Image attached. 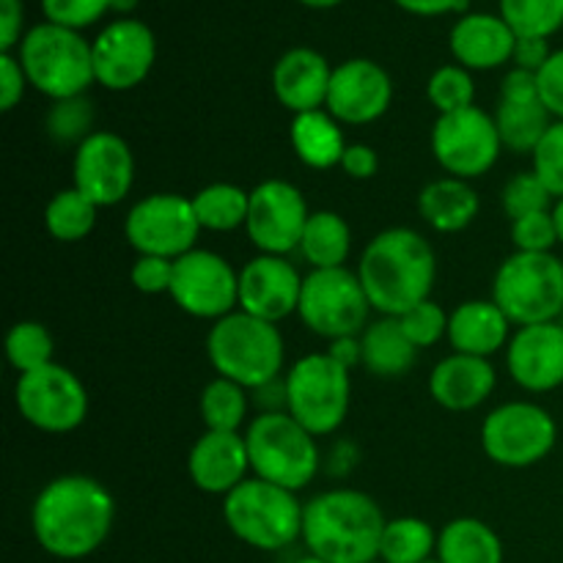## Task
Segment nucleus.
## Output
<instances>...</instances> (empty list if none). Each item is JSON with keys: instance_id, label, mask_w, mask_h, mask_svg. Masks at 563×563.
<instances>
[{"instance_id": "nucleus-1", "label": "nucleus", "mask_w": 563, "mask_h": 563, "mask_svg": "<svg viewBox=\"0 0 563 563\" xmlns=\"http://www.w3.org/2000/svg\"><path fill=\"white\" fill-rule=\"evenodd\" d=\"M115 520L113 495L88 476H58L36 495L31 528L38 548L60 561L97 553Z\"/></svg>"}, {"instance_id": "nucleus-2", "label": "nucleus", "mask_w": 563, "mask_h": 563, "mask_svg": "<svg viewBox=\"0 0 563 563\" xmlns=\"http://www.w3.org/2000/svg\"><path fill=\"white\" fill-rule=\"evenodd\" d=\"M357 278L374 311L399 319L429 300L438 278V256L418 231L399 225L368 242L357 264Z\"/></svg>"}, {"instance_id": "nucleus-3", "label": "nucleus", "mask_w": 563, "mask_h": 563, "mask_svg": "<svg viewBox=\"0 0 563 563\" xmlns=\"http://www.w3.org/2000/svg\"><path fill=\"white\" fill-rule=\"evenodd\" d=\"M385 515L377 500L357 489H330L306 504L302 542L328 563H372L379 559Z\"/></svg>"}, {"instance_id": "nucleus-4", "label": "nucleus", "mask_w": 563, "mask_h": 563, "mask_svg": "<svg viewBox=\"0 0 563 563\" xmlns=\"http://www.w3.org/2000/svg\"><path fill=\"white\" fill-rule=\"evenodd\" d=\"M284 352L278 324L245 311L218 319L207 335V355L218 377L231 379L247 390H258L278 379Z\"/></svg>"}, {"instance_id": "nucleus-5", "label": "nucleus", "mask_w": 563, "mask_h": 563, "mask_svg": "<svg viewBox=\"0 0 563 563\" xmlns=\"http://www.w3.org/2000/svg\"><path fill=\"white\" fill-rule=\"evenodd\" d=\"M16 58L25 69L27 82L53 102L82 97L88 86L97 82L91 44L71 27L53 25V22L31 27L22 36Z\"/></svg>"}, {"instance_id": "nucleus-6", "label": "nucleus", "mask_w": 563, "mask_h": 563, "mask_svg": "<svg viewBox=\"0 0 563 563\" xmlns=\"http://www.w3.org/2000/svg\"><path fill=\"white\" fill-rule=\"evenodd\" d=\"M302 515L306 506L291 489L264 478H247L223 500V517L231 533L247 548L264 553H278L302 539Z\"/></svg>"}, {"instance_id": "nucleus-7", "label": "nucleus", "mask_w": 563, "mask_h": 563, "mask_svg": "<svg viewBox=\"0 0 563 563\" xmlns=\"http://www.w3.org/2000/svg\"><path fill=\"white\" fill-rule=\"evenodd\" d=\"M493 302L520 328L559 322L563 313V262L553 253L517 251L495 273Z\"/></svg>"}, {"instance_id": "nucleus-8", "label": "nucleus", "mask_w": 563, "mask_h": 563, "mask_svg": "<svg viewBox=\"0 0 563 563\" xmlns=\"http://www.w3.org/2000/svg\"><path fill=\"white\" fill-rule=\"evenodd\" d=\"M251 471L278 487H308L319 473V449L313 434L289 412H262L245 432Z\"/></svg>"}, {"instance_id": "nucleus-9", "label": "nucleus", "mask_w": 563, "mask_h": 563, "mask_svg": "<svg viewBox=\"0 0 563 563\" xmlns=\"http://www.w3.org/2000/svg\"><path fill=\"white\" fill-rule=\"evenodd\" d=\"M286 412L313 438L333 434L350 412V368L335 363L328 352L306 355L286 374Z\"/></svg>"}, {"instance_id": "nucleus-10", "label": "nucleus", "mask_w": 563, "mask_h": 563, "mask_svg": "<svg viewBox=\"0 0 563 563\" xmlns=\"http://www.w3.org/2000/svg\"><path fill=\"white\" fill-rule=\"evenodd\" d=\"M297 313L306 328L322 339H352L368 328L372 302L357 273H350L346 267L313 269L302 278Z\"/></svg>"}, {"instance_id": "nucleus-11", "label": "nucleus", "mask_w": 563, "mask_h": 563, "mask_svg": "<svg viewBox=\"0 0 563 563\" xmlns=\"http://www.w3.org/2000/svg\"><path fill=\"white\" fill-rule=\"evenodd\" d=\"M20 416L31 427L49 434L75 432L88 416V390L75 372L49 363L36 372L20 374L14 388Z\"/></svg>"}, {"instance_id": "nucleus-12", "label": "nucleus", "mask_w": 563, "mask_h": 563, "mask_svg": "<svg viewBox=\"0 0 563 563\" xmlns=\"http://www.w3.org/2000/svg\"><path fill=\"white\" fill-rule=\"evenodd\" d=\"M559 427L544 407L509 401L484 418V454L504 467H531L555 449Z\"/></svg>"}, {"instance_id": "nucleus-13", "label": "nucleus", "mask_w": 563, "mask_h": 563, "mask_svg": "<svg viewBox=\"0 0 563 563\" xmlns=\"http://www.w3.org/2000/svg\"><path fill=\"white\" fill-rule=\"evenodd\" d=\"M201 223L192 198L176 192H154L137 201L124 220V236L141 256L179 258L196 247Z\"/></svg>"}, {"instance_id": "nucleus-14", "label": "nucleus", "mask_w": 563, "mask_h": 563, "mask_svg": "<svg viewBox=\"0 0 563 563\" xmlns=\"http://www.w3.org/2000/svg\"><path fill=\"white\" fill-rule=\"evenodd\" d=\"M498 126L495 115L484 113L482 108H465L456 113L438 115L432 126V154L440 168L449 170L456 179H478L500 157Z\"/></svg>"}, {"instance_id": "nucleus-15", "label": "nucleus", "mask_w": 563, "mask_h": 563, "mask_svg": "<svg viewBox=\"0 0 563 563\" xmlns=\"http://www.w3.org/2000/svg\"><path fill=\"white\" fill-rule=\"evenodd\" d=\"M168 295L190 317L218 322L240 306V273L220 253L192 247L174 262Z\"/></svg>"}, {"instance_id": "nucleus-16", "label": "nucleus", "mask_w": 563, "mask_h": 563, "mask_svg": "<svg viewBox=\"0 0 563 563\" xmlns=\"http://www.w3.org/2000/svg\"><path fill=\"white\" fill-rule=\"evenodd\" d=\"M308 218L311 212L306 198L291 181L267 179L251 190L245 229L258 251L267 256H286L300 247Z\"/></svg>"}, {"instance_id": "nucleus-17", "label": "nucleus", "mask_w": 563, "mask_h": 563, "mask_svg": "<svg viewBox=\"0 0 563 563\" xmlns=\"http://www.w3.org/2000/svg\"><path fill=\"white\" fill-rule=\"evenodd\" d=\"M93 75L108 91L141 86L157 58V38L141 20H115L91 42Z\"/></svg>"}, {"instance_id": "nucleus-18", "label": "nucleus", "mask_w": 563, "mask_h": 563, "mask_svg": "<svg viewBox=\"0 0 563 563\" xmlns=\"http://www.w3.org/2000/svg\"><path fill=\"white\" fill-rule=\"evenodd\" d=\"M75 187L97 207H115L135 185V157L115 132H93L75 152Z\"/></svg>"}, {"instance_id": "nucleus-19", "label": "nucleus", "mask_w": 563, "mask_h": 563, "mask_svg": "<svg viewBox=\"0 0 563 563\" xmlns=\"http://www.w3.org/2000/svg\"><path fill=\"white\" fill-rule=\"evenodd\" d=\"M394 99V82L379 64L368 58H350L330 77L328 110L339 124H372L383 119Z\"/></svg>"}, {"instance_id": "nucleus-20", "label": "nucleus", "mask_w": 563, "mask_h": 563, "mask_svg": "<svg viewBox=\"0 0 563 563\" xmlns=\"http://www.w3.org/2000/svg\"><path fill=\"white\" fill-rule=\"evenodd\" d=\"M300 295L302 278L286 256L262 253L240 269V308L251 317L278 324L280 319L297 313Z\"/></svg>"}, {"instance_id": "nucleus-21", "label": "nucleus", "mask_w": 563, "mask_h": 563, "mask_svg": "<svg viewBox=\"0 0 563 563\" xmlns=\"http://www.w3.org/2000/svg\"><path fill=\"white\" fill-rule=\"evenodd\" d=\"M511 379L531 394H548L563 385V324H528L506 346Z\"/></svg>"}, {"instance_id": "nucleus-22", "label": "nucleus", "mask_w": 563, "mask_h": 563, "mask_svg": "<svg viewBox=\"0 0 563 563\" xmlns=\"http://www.w3.org/2000/svg\"><path fill=\"white\" fill-rule=\"evenodd\" d=\"M251 456L240 432H209L196 440L187 456L192 484L209 495H229L247 482Z\"/></svg>"}, {"instance_id": "nucleus-23", "label": "nucleus", "mask_w": 563, "mask_h": 563, "mask_svg": "<svg viewBox=\"0 0 563 563\" xmlns=\"http://www.w3.org/2000/svg\"><path fill=\"white\" fill-rule=\"evenodd\" d=\"M328 58L311 47H295L278 58L273 69V91L278 102L295 115L322 110L330 91Z\"/></svg>"}, {"instance_id": "nucleus-24", "label": "nucleus", "mask_w": 563, "mask_h": 563, "mask_svg": "<svg viewBox=\"0 0 563 563\" xmlns=\"http://www.w3.org/2000/svg\"><path fill=\"white\" fill-rule=\"evenodd\" d=\"M495 368L487 357L476 355H449L429 374V394L440 407L451 412L476 410L478 405L493 396Z\"/></svg>"}, {"instance_id": "nucleus-25", "label": "nucleus", "mask_w": 563, "mask_h": 563, "mask_svg": "<svg viewBox=\"0 0 563 563\" xmlns=\"http://www.w3.org/2000/svg\"><path fill=\"white\" fill-rule=\"evenodd\" d=\"M451 53L456 64L471 69H498L515 58L517 33L504 16L465 14L451 27Z\"/></svg>"}, {"instance_id": "nucleus-26", "label": "nucleus", "mask_w": 563, "mask_h": 563, "mask_svg": "<svg viewBox=\"0 0 563 563\" xmlns=\"http://www.w3.org/2000/svg\"><path fill=\"white\" fill-rule=\"evenodd\" d=\"M511 322L493 300H467L449 317V341L460 355L489 357L504 350Z\"/></svg>"}, {"instance_id": "nucleus-27", "label": "nucleus", "mask_w": 563, "mask_h": 563, "mask_svg": "<svg viewBox=\"0 0 563 563\" xmlns=\"http://www.w3.org/2000/svg\"><path fill=\"white\" fill-rule=\"evenodd\" d=\"M478 196L465 179L443 176L438 181H429L418 196V212L440 234H456L467 229L478 214Z\"/></svg>"}, {"instance_id": "nucleus-28", "label": "nucleus", "mask_w": 563, "mask_h": 563, "mask_svg": "<svg viewBox=\"0 0 563 563\" xmlns=\"http://www.w3.org/2000/svg\"><path fill=\"white\" fill-rule=\"evenodd\" d=\"M361 363L374 377H405L412 368L418 346L407 339L396 317H383L368 322L361 333Z\"/></svg>"}, {"instance_id": "nucleus-29", "label": "nucleus", "mask_w": 563, "mask_h": 563, "mask_svg": "<svg viewBox=\"0 0 563 563\" xmlns=\"http://www.w3.org/2000/svg\"><path fill=\"white\" fill-rule=\"evenodd\" d=\"M291 148L308 168L328 170L341 165L350 143L344 141L339 121L328 110H311L291 119Z\"/></svg>"}, {"instance_id": "nucleus-30", "label": "nucleus", "mask_w": 563, "mask_h": 563, "mask_svg": "<svg viewBox=\"0 0 563 563\" xmlns=\"http://www.w3.org/2000/svg\"><path fill=\"white\" fill-rule=\"evenodd\" d=\"M438 559L443 563H504V542L484 520L460 517L440 531Z\"/></svg>"}, {"instance_id": "nucleus-31", "label": "nucleus", "mask_w": 563, "mask_h": 563, "mask_svg": "<svg viewBox=\"0 0 563 563\" xmlns=\"http://www.w3.org/2000/svg\"><path fill=\"white\" fill-rule=\"evenodd\" d=\"M495 126H498L504 148L515 154H533L553 126V115L544 108L542 99H528V102L500 99L495 110Z\"/></svg>"}, {"instance_id": "nucleus-32", "label": "nucleus", "mask_w": 563, "mask_h": 563, "mask_svg": "<svg viewBox=\"0 0 563 563\" xmlns=\"http://www.w3.org/2000/svg\"><path fill=\"white\" fill-rule=\"evenodd\" d=\"M352 251V229L339 212H311L300 240V253L313 269L344 267Z\"/></svg>"}, {"instance_id": "nucleus-33", "label": "nucleus", "mask_w": 563, "mask_h": 563, "mask_svg": "<svg viewBox=\"0 0 563 563\" xmlns=\"http://www.w3.org/2000/svg\"><path fill=\"white\" fill-rule=\"evenodd\" d=\"M192 209L207 231H234L247 223V209H251V192L229 181H214L192 196Z\"/></svg>"}, {"instance_id": "nucleus-34", "label": "nucleus", "mask_w": 563, "mask_h": 563, "mask_svg": "<svg viewBox=\"0 0 563 563\" xmlns=\"http://www.w3.org/2000/svg\"><path fill=\"white\" fill-rule=\"evenodd\" d=\"M438 553V533L427 520L396 517L385 522L379 561L385 563H423Z\"/></svg>"}, {"instance_id": "nucleus-35", "label": "nucleus", "mask_w": 563, "mask_h": 563, "mask_svg": "<svg viewBox=\"0 0 563 563\" xmlns=\"http://www.w3.org/2000/svg\"><path fill=\"white\" fill-rule=\"evenodd\" d=\"M97 203L88 201L77 187L60 190L44 209V225L58 242H80L97 225Z\"/></svg>"}, {"instance_id": "nucleus-36", "label": "nucleus", "mask_w": 563, "mask_h": 563, "mask_svg": "<svg viewBox=\"0 0 563 563\" xmlns=\"http://www.w3.org/2000/svg\"><path fill=\"white\" fill-rule=\"evenodd\" d=\"M247 416V388L218 377L203 388L201 418L209 432H240Z\"/></svg>"}, {"instance_id": "nucleus-37", "label": "nucleus", "mask_w": 563, "mask_h": 563, "mask_svg": "<svg viewBox=\"0 0 563 563\" xmlns=\"http://www.w3.org/2000/svg\"><path fill=\"white\" fill-rule=\"evenodd\" d=\"M500 16L517 38H550L563 27V0H500Z\"/></svg>"}, {"instance_id": "nucleus-38", "label": "nucleus", "mask_w": 563, "mask_h": 563, "mask_svg": "<svg viewBox=\"0 0 563 563\" xmlns=\"http://www.w3.org/2000/svg\"><path fill=\"white\" fill-rule=\"evenodd\" d=\"M53 352V335L42 322H16L5 335V357L20 374L49 366Z\"/></svg>"}, {"instance_id": "nucleus-39", "label": "nucleus", "mask_w": 563, "mask_h": 563, "mask_svg": "<svg viewBox=\"0 0 563 563\" xmlns=\"http://www.w3.org/2000/svg\"><path fill=\"white\" fill-rule=\"evenodd\" d=\"M427 97L432 102V108L440 115L456 113V110L473 108V97H476V86H473V77L465 66L449 64L440 66L427 82Z\"/></svg>"}, {"instance_id": "nucleus-40", "label": "nucleus", "mask_w": 563, "mask_h": 563, "mask_svg": "<svg viewBox=\"0 0 563 563\" xmlns=\"http://www.w3.org/2000/svg\"><path fill=\"white\" fill-rule=\"evenodd\" d=\"M93 126V108L86 97H71L60 99L49 108L47 119H44V130L60 146H69V143H77L80 146L91 132Z\"/></svg>"}, {"instance_id": "nucleus-41", "label": "nucleus", "mask_w": 563, "mask_h": 563, "mask_svg": "<svg viewBox=\"0 0 563 563\" xmlns=\"http://www.w3.org/2000/svg\"><path fill=\"white\" fill-rule=\"evenodd\" d=\"M550 201H553V192L544 187V181L533 170L511 176L500 192V203H504V212L511 223L528 218V214L550 212Z\"/></svg>"}, {"instance_id": "nucleus-42", "label": "nucleus", "mask_w": 563, "mask_h": 563, "mask_svg": "<svg viewBox=\"0 0 563 563\" xmlns=\"http://www.w3.org/2000/svg\"><path fill=\"white\" fill-rule=\"evenodd\" d=\"M399 322L401 330L407 333V339H410L418 350L434 346L443 335H449V313H445L434 300H423L421 306L410 308L407 313H401Z\"/></svg>"}, {"instance_id": "nucleus-43", "label": "nucleus", "mask_w": 563, "mask_h": 563, "mask_svg": "<svg viewBox=\"0 0 563 563\" xmlns=\"http://www.w3.org/2000/svg\"><path fill=\"white\" fill-rule=\"evenodd\" d=\"M531 157L533 174L544 181L553 198H563V121H553Z\"/></svg>"}, {"instance_id": "nucleus-44", "label": "nucleus", "mask_w": 563, "mask_h": 563, "mask_svg": "<svg viewBox=\"0 0 563 563\" xmlns=\"http://www.w3.org/2000/svg\"><path fill=\"white\" fill-rule=\"evenodd\" d=\"M511 240L522 253H553L559 245V229H555L553 209L550 212H537L511 223Z\"/></svg>"}, {"instance_id": "nucleus-45", "label": "nucleus", "mask_w": 563, "mask_h": 563, "mask_svg": "<svg viewBox=\"0 0 563 563\" xmlns=\"http://www.w3.org/2000/svg\"><path fill=\"white\" fill-rule=\"evenodd\" d=\"M42 11L53 25L80 31L108 14L110 0H42Z\"/></svg>"}, {"instance_id": "nucleus-46", "label": "nucleus", "mask_w": 563, "mask_h": 563, "mask_svg": "<svg viewBox=\"0 0 563 563\" xmlns=\"http://www.w3.org/2000/svg\"><path fill=\"white\" fill-rule=\"evenodd\" d=\"M132 286L143 295H163L174 284V258L163 256H137L132 264Z\"/></svg>"}, {"instance_id": "nucleus-47", "label": "nucleus", "mask_w": 563, "mask_h": 563, "mask_svg": "<svg viewBox=\"0 0 563 563\" xmlns=\"http://www.w3.org/2000/svg\"><path fill=\"white\" fill-rule=\"evenodd\" d=\"M539 99L555 121H563V49H553L548 64L537 71Z\"/></svg>"}, {"instance_id": "nucleus-48", "label": "nucleus", "mask_w": 563, "mask_h": 563, "mask_svg": "<svg viewBox=\"0 0 563 563\" xmlns=\"http://www.w3.org/2000/svg\"><path fill=\"white\" fill-rule=\"evenodd\" d=\"M25 86H31L22 69L20 58L11 53H0V110H14L22 102Z\"/></svg>"}, {"instance_id": "nucleus-49", "label": "nucleus", "mask_w": 563, "mask_h": 563, "mask_svg": "<svg viewBox=\"0 0 563 563\" xmlns=\"http://www.w3.org/2000/svg\"><path fill=\"white\" fill-rule=\"evenodd\" d=\"M341 168L350 179H372L379 168V157L372 146L366 143H350L341 159Z\"/></svg>"}, {"instance_id": "nucleus-50", "label": "nucleus", "mask_w": 563, "mask_h": 563, "mask_svg": "<svg viewBox=\"0 0 563 563\" xmlns=\"http://www.w3.org/2000/svg\"><path fill=\"white\" fill-rule=\"evenodd\" d=\"M500 99L509 102H528V99H539V80L537 71L528 69H511L500 82Z\"/></svg>"}, {"instance_id": "nucleus-51", "label": "nucleus", "mask_w": 563, "mask_h": 563, "mask_svg": "<svg viewBox=\"0 0 563 563\" xmlns=\"http://www.w3.org/2000/svg\"><path fill=\"white\" fill-rule=\"evenodd\" d=\"M553 49H550L548 38H517L515 44V66L517 69L539 71L550 60Z\"/></svg>"}, {"instance_id": "nucleus-52", "label": "nucleus", "mask_w": 563, "mask_h": 563, "mask_svg": "<svg viewBox=\"0 0 563 563\" xmlns=\"http://www.w3.org/2000/svg\"><path fill=\"white\" fill-rule=\"evenodd\" d=\"M3 22H0V49L11 53L22 42V0H0Z\"/></svg>"}, {"instance_id": "nucleus-53", "label": "nucleus", "mask_w": 563, "mask_h": 563, "mask_svg": "<svg viewBox=\"0 0 563 563\" xmlns=\"http://www.w3.org/2000/svg\"><path fill=\"white\" fill-rule=\"evenodd\" d=\"M399 9H405L407 14L418 16H440L449 14V11H465L467 0H394Z\"/></svg>"}, {"instance_id": "nucleus-54", "label": "nucleus", "mask_w": 563, "mask_h": 563, "mask_svg": "<svg viewBox=\"0 0 563 563\" xmlns=\"http://www.w3.org/2000/svg\"><path fill=\"white\" fill-rule=\"evenodd\" d=\"M328 355L335 363H341L344 368H352L355 363H361V335H352V339H335L330 341Z\"/></svg>"}, {"instance_id": "nucleus-55", "label": "nucleus", "mask_w": 563, "mask_h": 563, "mask_svg": "<svg viewBox=\"0 0 563 563\" xmlns=\"http://www.w3.org/2000/svg\"><path fill=\"white\" fill-rule=\"evenodd\" d=\"M135 5L137 0H110V11H115V14H130Z\"/></svg>"}, {"instance_id": "nucleus-56", "label": "nucleus", "mask_w": 563, "mask_h": 563, "mask_svg": "<svg viewBox=\"0 0 563 563\" xmlns=\"http://www.w3.org/2000/svg\"><path fill=\"white\" fill-rule=\"evenodd\" d=\"M553 220H555V229H559V242L563 245V198H559V201H555Z\"/></svg>"}, {"instance_id": "nucleus-57", "label": "nucleus", "mask_w": 563, "mask_h": 563, "mask_svg": "<svg viewBox=\"0 0 563 563\" xmlns=\"http://www.w3.org/2000/svg\"><path fill=\"white\" fill-rule=\"evenodd\" d=\"M297 3L308 5V9H333V5L344 3V0H297Z\"/></svg>"}, {"instance_id": "nucleus-58", "label": "nucleus", "mask_w": 563, "mask_h": 563, "mask_svg": "<svg viewBox=\"0 0 563 563\" xmlns=\"http://www.w3.org/2000/svg\"><path fill=\"white\" fill-rule=\"evenodd\" d=\"M295 563H328V561H322V559H317V555L308 553L306 559H300V561H295Z\"/></svg>"}, {"instance_id": "nucleus-59", "label": "nucleus", "mask_w": 563, "mask_h": 563, "mask_svg": "<svg viewBox=\"0 0 563 563\" xmlns=\"http://www.w3.org/2000/svg\"><path fill=\"white\" fill-rule=\"evenodd\" d=\"M423 563H443L440 559H429V561H423Z\"/></svg>"}, {"instance_id": "nucleus-60", "label": "nucleus", "mask_w": 563, "mask_h": 563, "mask_svg": "<svg viewBox=\"0 0 563 563\" xmlns=\"http://www.w3.org/2000/svg\"><path fill=\"white\" fill-rule=\"evenodd\" d=\"M372 563H385V561H379V559H377V561H372Z\"/></svg>"}]
</instances>
